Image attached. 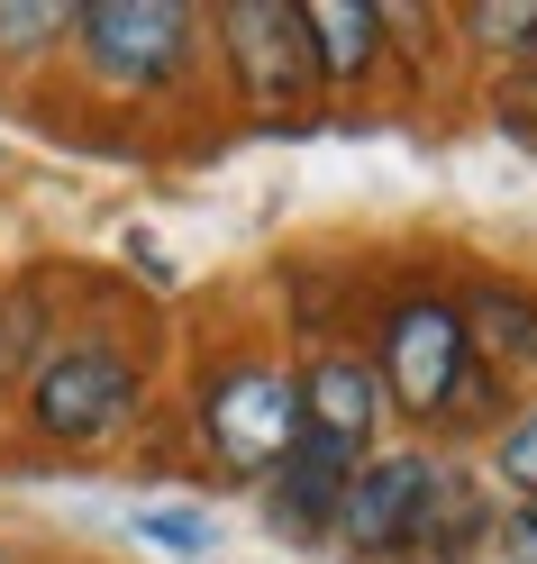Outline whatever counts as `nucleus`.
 I'll use <instances>...</instances> for the list:
<instances>
[{"label": "nucleus", "instance_id": "nucleus-1", "mask_svg": "<svg viewBox=\"0 0 537 564\" xmlns=\"http://www.w3.org/2000/svg\"><path fill=\"white\" fill-rule=\"evenodd\" d=\"M374 382H383V410H401L410 429H483L501 410V373L474 365L464 310L447 292H391L383 301Z\"/></svg>", "mask_w": 537, "mask_h": 564}, {"label": "nucleus", "instance_id": "nucleus-2", "mask_svg": "<svg viewBox=\"0 0 537 564\" xmlns=\"http://www.w3.org/2000/svg\"><path fill=\"white\" fill-rule=\"evenodd\" d=\"M137 410H147V365L110 328H64L19 382V419L46 446H110Z\"/></svg>", "mask_w": 537, "mask_h": 564}, {"label": "nucleus", "instance_id": "nucleus-3", "mask_svg": "<svg viewBox=\"0 0 537 564\" xmlns=\"http://www.w3.org/2000/svg\"><path fill=\"white\" fill-rule=\"evenodd\" d=\"M192 419H201V446L219 455V474L265 482L301 437V382H292V365H273L265 346H237V356L201 365Z\"/></svg>", "mask_w": 537, "mask_h": 564}, {"label": "nucleus", "instance_id": "nucleus-4", "mask_svg": "<svg viewBox=\"0 0 537 564\" xmlns=\"http://www.w3.org/2000/svg\"><path fill=\"white\" fill-rule=\"evenodd\" d=\"M201 19L183 0H83L74 10V55L100 91H128V100H155V91H183L192 64H201Z\"/></svg>", "mask_w": 537, "mask_h": 564}, {"label": "nucleus", "instance_id": "nucleus-5", "mask_svg": "<svg viewBox=\"0 0 537 564\" xmlns=\"http://www.w3.org/2000/svg\"><path fill=\"white\" fill-rule=\"evenodd\" d=\"M438 465L447 455H428V446H374L365 465H355L346 501H337L329 546L355 555V564H419V528H428Z\"/></svg>", "mask_w": 537, "mask_h": 564}, {"label": "nucleus", "instance_id": "nucleus-6", "mask_svg": "<svg viewBox=\"0 0 537 564\" xmlns=\"http://www.w3.org/2000/svg\"><path fill=\"white\" fill-rule=\"evenodd\" d=\"M210 37H219L237 100H256V110H301L319 91V64H310L292 0H228V10H210Z\"/></svg>", "mask_w": 537, "mask_h": 564}, {"label": "nucleus", "instance_id": "nucleus-7", "mask_svg": "<svg viewBox=\"0 0 537 564\" xmlns=\"http://www.w3.org/2000/svg\"><path fill=\"white\" fill-rule=\"evenodd\" d=\"M365 455H346L329 437H292V455L256 482V501H265V528L282 546H329V528H337V501H346V482Z\"/></svg>", "mask_w": 537, "mask_h": 564}, {"label": "nucleus", "instance_id": "nucleus-8", "mask_svg": "<svg viewBox=\"0 0 537 564\" xmlns=\"http://www.w3.org/2000/svg\"><path fill=\"white\" fill-rule=\"evenodd\" d=\"M292 382H301V437H329L346 455H374V437H383L374 356H355V346H319Z\"/></svg>", "mask_w": 537, "mask_h": 564}, {"label": "nucleus", "instance_id": "nucleus-9", "mask_svg": "<svg viewBox=\"0 0 537 564\" xmlns=\"http://www.w3.org/2000/svg\"><path fill=\"white\" fill-rule=\"evenodd\" d=\"M301 37H310V64H319V91L365 83L391 46V10L383 0H301Z\"/></svg>", "mask_w": 537, "mask_h": 564}, {"label": "nucleus", "instance_id": "nucleus-10", "mask_svg": "<svg viewBox=\"0 0 537 564\" xmlns=\"http://www.w3.org/2000/svg\"><path fill=\"white\" fill-rule=\"evenodd\" d=\"M492 528H501V510H492V491H483V474H464L455 455H447V465H438V491H428L419 564H474V555L492 546Z\"/></svg>", "mask_w": 537, "mask_h": 564}, {"label": "nucleus", "instance_id": "nucleus-11", "mask_svg": "<svg viewBox=\"0 0 537 564\" xmlns=\"http://www.w3.org/2000/svg\"><path fill=\"white\" fill-rule=\"evenodd\" d=\"M464 310V337H474V365L483 373H528L537 365V292L528 282H483Z\"/></svg>", "mask_w": 537, "mask_h": 564}, {"label": "nucleus", "instance_id": "nucleus-12", "mask_svg": "<svg viewBox=\"0 0 537 564\" xmlns=\"http://www.w3.org/2000/svg\"><path fill=\"white\" fill-rule=\"evenodd\" d=\"M55 346V310L37 282H19V292H0V392L19 401V382L37 373V356Z\"/></svg>", "mask_w": 537, "mask_h": 564}, {"label": "nucleus", "instance_id": "nucleus-13", "mask_svg": "<svg viewBox=\"0 0 537 564\" xmlns=\"http://www.w3.org/2000/svg\"><path fill=\"white\" fill-rule=\"evenodd\" d=\"M464 46H483L501 64H537V0H474V10H455Z\"/></svg>", "mask_w": 537, "mask_h": 564}, {"label": "nucleus", "instance_id": "nucleus-14", "mask_svg": "<svg viewBox=\"0 0 537 564\" xmlns=\"http://www.w3.org/2000/svg\"><path fill=\"white\" fill-rule=\"evenodd\" d=\"M74 46V10L64 0H0V64H37Z\"/></svg>", "mask_w": 537, "mask_h": 564}, {"label": "nucleus", "instance_id": "nucleus-15", "mask_svg": "<svg viewBox=\"0 0 537 564\" xmlns=\"http://www.w3.org/2000/svg\"><path fill=\"white\" fill-rule=\"evenodd\" d=\"M492 482L511 491V501H537V401H519L492 429Z\"/></svg>", "mask_w": 537, "mask_h": 564}, {"label": "nucleus", "instance_id": "nucleus-16", "mask_svg": "<svg viewBox=\"0 0 537 564\" xmlns=\"http://www.w3.org/2000/svg\"><path fill=\"white\" fill-rule=\"evenodd\" d=\"M137 538L164 546V555H210L219 546V519H210L201 501H147L137 510Z\"/></svg>", "mask_w": 537, "mask_h": 564}, {"label": "nucleus", "instance_id": "nucleus-17", "mask_svg": "<svg viewBox=\"0 0 537 564\" xmlns=\"http://www.w3.org/2000/svg\"><path fill=\"white\" fill-rule=\"evenodd\" d=\"M492 119H501V137H511V147L537 155V64H511V74L492 83Z\"/></svg>", "mask_w": 537, "mask_h": 564}, {"label": "nucleus", "instance_id": "nucleus-18", "mask_svg": "<svg viewBox=\"0 0 537 564\" xmlns=\"http://www.w3.org/2000/svg\"><path fill=\"white\" fill-rule=\"evenodd\" d=\"M492 555H501V564H537V501H511V510H501Z\"/></svg>", "mask_w": 537, "mask_h": 564}]
</instances>
